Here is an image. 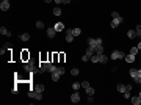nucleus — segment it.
<instances>
[{
    "mask_svg": "<svg viewBox=\"0 0 141 105\" xmlns=\"http://www.w3.org/2000/svg\"><path fill=\"white\" fill-rule=\"evenodd\" d=\"M88 45L96 50V53H103V44H102V39L100 38H89Z\"/></svg>",
    "mask_w": 141,
    "mask_h": 105,
    "instance_id": "f257e3e1",
    "label": "nucleus"
},
{
    "mask_svg": "<svg viewBox=\"0 0 141 105\" xmlns=\"http://www.w3.org/2000/svg\"><path fill=\"white\" fill-rule=\"evenodd\" d=\"M64 74V68L63 66H58V69H56L55 72H52V80L53 82H58L60 80V77Z\"/></svg>",
    "mask_w": 141,
    "mask_h": 105,
    "instance_id": "f03ea898",
    "label": "nucleus"
},
{
    "mask_svg": "<svg viewBox=\"0 0 141 105\" xmlns=\"http://www.w3.org/2000/svg\"><path fill=\"white\" fill-rule=\"evenodd\" d=\"M28 97L30 99H36V100H42V93H38V91H35V90H30Z\"/></svg>",
    "mask_w": 141,
    "mask_h": 105,
    "instance_id": "7ed1b4c3",
    "label": "nucleus"
},
{
    "mask_svg": "<svg viewBox=\"0 0 141 105\" xmlns=\"http://www.w3.org/2000/svg\"><path fill=\"white\" fill-rule=\"evenodd\" d=\"M122 21H124V19H122V16H121V14L116 16V17H111V24H110V27H111V28H116Z\"/></svg>",
    "mask_w": 141,
    "mask_h": 105,
    "instance_id": "20e7f679",
    "label": "nucleus"
},
{
    "mask_svg": "<svg viewBox=\"0 0 141 105\" xmlns=\"http://www.w3.org/2000/svg\"><path fill=\"white\" fill-rule=\"evenodd\" d=\"M124 57H125V53H124L122 50H115V52L111 53V57H110V58H111V60H122Z\"/></svg>",
    "mask_w": 141,
    "mask_h": 105,
    "instance_id": "39448f33",
    "label": "nucleus"
},
{
    "mask_svg": "<svg viewBox=\"0 0 141 105\" xmlns=\"http://www.w3.org/2000/svg\"><path fill=\"white\" fill-rule=\"evenodd\" d=\"M70 102H72V104H78L80 102V94H78V91H74V93L70 94Z\"/></svg>",
    "mask_w": 141,
    "mask_h": 105,
    "instance_id": "423d86ee",
    "label": "nucleus"
},
{
    "mask_svg": "<svg viewBox=\"0 0 141 105\" xmlns=\"http://www.w3.org/2000/svg\"><path fill=\"white\" fill-rule=\"evenodd\" d=\"M96 57H97V63H103V64H105L107 61H108V57H107L105 53H96Z\"/></svg>",
    "mask_w": 141,
    "mask_h": 105,
    "instance_id": "0eeeda50",
    "label": "nucleus"
},
{
    "mask_svg": "<svg viewBox=\"0 0 141 105\" xmlns=\"http://www.w3.org/2000/svg\"><path fill=\"white\" fill-rule=\"evenodd\" d=\"M66 33H72L74 36H80L82 35V30H80V28H68Z\"/></svg>",
    "mask_w": 141,
    "mask_h": 105,
    "instance_id": "6e6552de",
    "label": "nucleus"
},
{
    "mask_svg": "<svg viewBox=\"0 0 141 105\" xmlns=\"http://www.w3.org/2000/svg\"><path fill=\"white\" fill-rule=\"evenodd\" d=\"M129 74H130V77L133 78V80H138V69H135V68H132V69L129 71Z\"/></svg>",
    "mask_w": 141,
    "mask_h": 105,
    "instance_id": "1a4fd4ad",
    "label": "nucleus"
},
{
    "mask_svg": "<svg viewBox=\"0 0 141 105\" xmlns=\"http://www.w3.org/2000/svg\"><path fill=\"white\" fill-rule=\"evenodd\" d=\"M44 85H42V83H36L35 85V86H33V88H30V90H35V91H38V93H42V91H44Z\"/></svg>",
    "mask_w": 141,
    "mask_h": 105,
    "instance_id": "9d476101",
    "label": "nucleus"
},
{
    "mask_svg": "<svg viewBox=\"0 0 141 105\" xmlns=\"http://www.w3.org/2000/svg\"><path fill=\"white\" fill-rule=\"evenodd\" d=\"M53 28L56 30V33H58V31H63L64 30V24H63V22H56V24L53 25Z\"/></svg>",
    "mask_w": 141,
    "mask_h": 105,
    "instance_id": "9b49d317",
    "label": "nucleus"
},
{
    "mask_svg": "<svg viewBox=\"0 0 141 105\" xmlns=\"http://www.w3.org/2000/svg\"><path fill=\"white\" fill-rule=\"evenodd\" d=\"M124 60H125V63H133V61H135V55L129 53V55H125V57H124Z\"/></svg>",
    "mask_w": 141,
    "mask_h": 105,
    "instance_id": "f8f14e48",
    "label": "nucleus"
},
{
    "mask_svg": "<svg viewBox=\"0 0 141 105\" xmlns=\"http://www.w3.org/2000/svg\"><path fill=\"white\" fill-rule=\"evenodd\" d=\"M0 9H2V11H8L9 9V2H2L0 3Z\"/></svg>",
    "mask_w": 141,
    "mask_h": 105,
    "instance_id": "ddd939ff",
    "label": "nucleus"
},
{
    "mask_svg": "<svg viewBox=\"0 0 141 105\" xmlns=\"http://www.w3.org/2000/svg\"><path fill=\"white\" fill-rule=\"evenodd\" d=\"M56 35V30H55V28H47V38H53V36H55Z\"/></svg>",
    "mask_w": 141,
    "mask_h": 105,
    "instance_id": "4468645a",
    "label": "nucleus"
},
{
    "mask_svg": "<svg viewBox=\"0 0 141 105\" xmlns=\"http://www.w3.org/2000/svg\"><path fill=\"white\" fill-rule=\"evenodd\" d=\"M0 35H3V36H11V31H9L8 28L2 27V28H0Z\"/></svg>",
    "mask_w": 141,
    "mask_h": 105,
    "instance_id": "2eb2a0df",
    "label": "nucleus"
},
{
    "mask_svg": "<svg viewBox=\"0 0 141 105\" xmlns=\"http://www.w3.org/2000/svg\"><path fill=\"white\" fill-rule=\"evenodd\" d=\"M85 53L88 55V57H89V60H91V57H93L94 53H96V50H94L93 47H88V49H86V52H85Z\"/></svg>",
    "mask_w": 141,
    "mask_h": 105,
    "instance_id": "dca6fc26",
    "label": "nucleus"
},
{
    "mask_svg": "<svg viewBox=\"0 0 141 105\" xmlns=\"http://www.w3.org/2000/svg\"><path fill=\"white\" fill-rule=\"evenodd\" d=\"M130 100H132V104H133V105H140V104H141V97H140V96H135V97H132Z\"/></svg>",
    "mask_w": 141,
    "mask_h": 105,
    "instance_id": "f3484780",
    "label": "nucleus"
},
{
    "mask_svg": "<svg viewBox=\"0 0 141 105\" xmlns=\"http://www.w3.org/2000/svg\"><path fill=\"white\" fill-rule=\"evenodd\" d=\"M127 38H129V39L136 38V31L135 30H129V31H127Z\"/></svg>",
    "mask_w": 141,
    "mask_h": 105,
    "instance_id": "a211bd4d",
    "label": "nucleus"
},
{
    "mask_svg": "<svg viewBox=\"0 0 141 105\" xmlns=\"http://www.w3.org/2000/svg\"><path fill=\"white\" fill-rule=\"evenodd\" d=\"M19 38H21V41L25 42V41H28V39H30V35H28V33H22L21 36H19Z\"/></svg>",
    "mask_w": 141,
    "mask_h": 105,
    "instance_id": "6ab92c4d",
    "label": "nucleus"
},
{
    "mask_svg": "<svg viewBox=\"0 0 141 105\" xmlns=\"http://www.w3.org/2000/svg\"><path fill=\"white\" fill-rule=\"evenodd\" d=\"M74 38H75V36H74L72 33H66V41H68V42H72Z\"/></svg>",
    "mask_w": 141,
    "mask_h": 105,
    "instance_id": "aec40b11",
    "label": "nucleus"
},
{
    "mask_svg": "<svg viewBox=\"0 0 141 105\" xmlns=\"http://www.w3.org/2000/svg\"><path fill=\"white\" fill-rule=\"evenodd\" d=\"M116 90L119 91V93H125V85H118Z\"/></svg>",
    "mask_w": 141,
    "mask_h": 105,
    "instance_id": "412c9836",
    "label": "nucleus"
},
{
    "mask_svg": "<svg viewBox=\"0 0 141 105\" xmlns=\"http://www.w3.org/2000/svg\"><path fill=\"white\" fill-rule=\"evenodd\" d=\"M86 94H88V96H94V88L88 86V88H86Z\"/></svg>",
    "mask_w": 141,
    "mask_h": 105,
    "instance_id": "4be33fe9",
    "label": "nucleus"
},
{
    "mask_svg": "<svg viewBox=\"0 0 141 105\" xmlns=\"http://www.w3.org/2000/svg\"><path fill=\"white\" fill-rule=\"evenodd\" d=\"M138 52H140V49H138V47H132V49H130V53L135 55V57H136V53H138Z\"/></svg>",
    "mask_w": 141,
    "mask_h": 105,
    "instance_id": "5701e85b",
    "label": "nucleus"
},
{
    "mask_svg": "<svg viewBox=\"0 0 141 105\" xmlns=\"http://www.w3.org/2000/svg\"><path fill=\"white\" fill-rule=\"evenodd\" d=\"M78 88H82V83H77V82H75V83L72 85V90L74 91H78Z\"/></svg>",
    "mask_w": 141,
    "mask_h": 105,
    "instance_id": "b1692460",
    "label": "nucleus"
},
{
    "mask_svg": "<svg viewBox=\"0 0 141 105\" xmlns=\"http://www.w3.org/2000/svg\"><path fill=\"white\" fill-rule=\"evenodd\" d=\"M53 16H61V9H60L58 6H56V8L53 9Z\"/></svg>",
    "mask_w": 141,
    "mask_h": 105,
    "instance_id": "393cba45",
    "label": "nucleus"
},
{
    "mask_svg": "<svg viewBox=\"0 0 141 105\" xmlns=\"http://www.w3.org/2000/svg\"><path fill=\"white\" fill-rule=\"evenodd\" d=\"M11 47H13V44H11V42H6V44L5 45H3V49H5V50H11Z\"/></svg>",
    "mask_w": 141,
    "mask_h": 105,
    "instance_id": "a878e982",
    "label": "nucleus"
},
{
    "mask_svg": "<svg viewBox=\"0 0 141 105\" xmlns=\"http://www.w3.org/2000/svg\"><path fill=\"white\" fill-rule=\"evenodd\" d=\"M136 36H138V38H141V25H136Z\"/></svg>",
    "mask_w": 141,
    "mask_h": 105,
    "instance_id": "bb28decb",
    "label": "nucleus"
},
{
    "mask_svg": "<svg viewBox=\"0 0 141 105\" xmlns=\"http://www.w3.org/2000/svg\"><path fill=\"white\" fill-rule=\"evenodd\" d=\"M88 86H91V85H89V82L83 80V82H82V88H85V90H86V88H88Z\"/></svg>",
    "mask_w": 141,
    "mask_h": 105,
    "instance_id": "cd10ccee",
    "label": "nucleus"
},
{
    "mask_svg": "<svg viewBox=\"0 0 141 105\" xmlns=\"http://www.w3.org/2000/svg\"><path fill=\"white\" fill-rule=\"evenodd\" d=\"M36 28H41V30H42V28H44V24H42L41 21H38V22H36Z\"/></svg>",
    "mask_w": 141,
    "mask_h": 105,
    "instance_id": "c85d7f7f",
    "label": "nucleus"
},
{
    "mask_svg": "<svg viewBox=\"0 0 141 105\" xmlns=\"http://www.w3.org/2000/svg\"><path fill=\"white\" fill-rule=\"evenodd\" d=\"M70 74H72V75H78V69H77V68L70 69Z\"/></svg>",
    "mask_w": 141,
    "mask_h": 105,
    "instance_id": "c756f323",
    "label": "nucleus"
},
{
    "mask_svg": "<svg viewBox=\"0 0 141 105\" xmlns=\"http://www.w3.org/2000/svg\"><path fill=\"white\" fill-rule=\"evenodd\" d=\"M27 57H30V55L27 53V50L24 49V52H22V58H24V60H27Z\"/></svg>",
    "mask_w": 141,
    "mask_h": 105,
    "instance_id": "7c9ffc66",
    "label": "nucleus"
},
{
    "mask_svg": "<svg viewBox=\"0 0 141 105\" xmlns=\"http://www.w3.org/2000/svg\"><path fill=\"white\" fill-rule=\"evenodd\" d=\"M124 97H125L127 100H130V99H132V97H130V93H129V91H125V93H124Z\"/></svg>",
    "mask_w": 141,
    "mask_h": 105,
    "instance_id": "2f4dec72",
    "label": "nucleus"
},
{
    "mask_svg": "<svg viewBox=\"0 0 141 105\" xmlns=\"http://www.w3.org/2000/svg\"><path fill=\"white\" fill-rule=\"evenodd\" d=\"M82 61H89V57H88V55H83V57H82Z\"/></svg>",
    "mask_w": 141,
    "mask_h": 105,
    "instance_id": "473e14b6",
    "label": "nucleus"
},
{
    "mask_svg": "<svg viewBox=\"0 0 141 105\" xmlns=\"http://www.w3.org/2000/svg\"><path fill=\"white\" fill-rule=\"evenodd\" d=\"M17 91H19V90H17V86H14V88L11 90V93H13V94H17Z\"/></svg>",
    "mask_w": 141,
    "mask_h": 105,
    "instance_id": "72a5a7b5",
    "label": "nucleus"
},
{
    "mask_svg": "<svg viewBox=\"0 0 141 105\" xmlns=\"http://www.w3.org/2000/svg\"><path fill=\"white\" fill-rule=\"evenodd\" d=\"M125 91H129V93H130V91H132V86H130V85H125Z\"/></svg>",
    "mask_w": 141,
    "mask_h": 105,
    "instance_id": "f704fd0d",
    "label": "nucleus"
},
{
    "mask_svg": "<svg viewBox=\"0 0 141 105\" xmlns=\"http://www.w3.org/2000/svg\"><path fill=\"white\" fill-rule=\"evenodd\" d=\"M116 16H119V13H116V11H113V13H111V17H116Z\"/></svg>",
    "mask_w": 141,
    "mask_h": 105,
    "instance_id": "c9c22d12",
    "label": "nucleus"
},
{
    "mask_svg": "<svg viewBox=\"0 0 141 105\" xmlns=\"http://www.w3.org/2000/svg\"><path fill=\"white\" fill-rule=\"evenodd\" d=\"M140 78H141V69H138V80H140ZM138 80H136V82H138Z\"/></svg>",
    "mask_w": 141,
    "mask_h": 105,
    "instance_id": "e433bc0d",
    "label": "nucleus"
},
{
    "mask_svg": "<svg viewBox=\"0 0 141 105\" xmlns=\"http://www.w3.org/2000/svg\"><path fill=\"white\" fill-rule=\"evenodd\" d=\"M136 47H138V49H140V50H141V42H140V44H138V45H136Z\"/></svg>",
    "mask_w": 141,
    "mask_h": 105,
    "instance_id": "4c0bfd02",
    "label": "nucleus"
},
{
    "mask_svg": "<svg viewBox=\"0 0 141 105\" xmlns=\"http://www.w3.org/2000/svg\"><path fill=\"white\" fill-rule=\"evenodd\" d=\"M44 2H46V3H50V2H52V0H44Z\"/></svg>",
    "mask_w": 141,
    "mask_h": 105,
    "instance_id": "58836bf2",
    "label": "nucleus"
},
{
    "mask_svg": "<svg viewBox=\"0 0 141 105\" xmlns=\"http://www.w3.org/2000/svg\"><path fill=\"white\" fill-rule=\"evenodd\" d=\"M138 83H140V85H141V78H140V80H138Z\"/></svg>",
    "mask_w": 141,
    "mask_h": 105,
    "instance_id": "ea45409f",
    "label": "nucleus"
},
{
    "mask_svg": "<svg viewBox=\"0 0 141 105\" xmlns=\"http://www.w3.org/2000/svg\"><path fill=\"white\" fill-rule=\"evenodd\" d=\"M2 2H9V0H2Z\"/></svg>",
    "mask_w": 141,
    "mask_h": 105,
    "instance_id": "a19ab883",
    "label": "nucleus"
},
{
    "mask_svg": "<svg viewBox=\"0 0 141 105\" xmlns=\"http://www.w3.org/2000/svg\"><path fill=\"white\" fill-rule=\"evenodd\" d=\"M140 97H141V93H140Z\"/></svg>",
    "mask_w": 141,
    "mask_h": 105,
    "instance_id": "79ce46f5",
    "label": "nucleus"
}]
</instances>
